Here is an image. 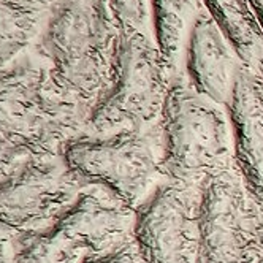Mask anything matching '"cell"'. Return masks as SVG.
<instances>
[{"label":"cell","mask_w":263,"mask_h":263,"mask_svg":"<svg viewBox=\"0 0 263 263\" xmlns=\"http://www.w3.org/2000/svg\"><path fill=\"white\" fill-rule=\"evenodd\" d=\"M0 263H11V242L2 232H0Z\"/></svg>","instance_id":"17"},{"label":"cell","mask_w":263,"mask_h":263,"mask_svg":"<svg viewBox=\"0 0 263 263\" xmlns=\"http://www.w3.org/2000/svg\"><path fill=\"white\" fill-rule=\"evenodd\" d=\"M162 179L200 187L233 166V137L223 105L201 96L178 73L157 121Z\"/></svg>","instance_id":"3"},{"label":"cell","mask_w":263,"mask_h":263,"mask_svg":"<svg viewBox=\"0 0 263 263\" xmlns=\"http://www.w3.org/2000/svg\"><path fill=\"white\" fill-rule=\"evenodd\" d=\"M24 2H27V4H30V5H33V7H36V8H40V10L45 11V13H48L49 8L54 5L55 0H24Z\"/></svg>","instance_id":"20"},{"label":"cell","mask_w":263,"mask_h":263,"mask_svg":"<svg viewBox=\"0 0 263 263\" xmlns=\"http://www.w3.org/2000/svg\"><path fill=\"white\" fill-rule=\"evenodd\" d=\"M263 211L236 166L220 170L200 185V263H252Z\"/></svg>","instance_id":"7"},{"label":"cell","mask_w":263,"mask_h":263,"mask_svg":"<svg viewBox=\"0 0 263 263\" xmlns=\"http://www.w3.org/2000/svg\"><path fill=\"white\" fill-rule=\"evenodd\" d=\"M119 27L149 30V5L147 0H108Z\"/></svg>","instance_id":"15"},{"label":"cell","mask_w":263,"mask_h":263,"mask_svg":"<svg viewBox=\"0 0 263 263\" xmlns=\"http://www.w3.org/2000/svg\"><path fill=\"white\" fill-rule=\"evenodd\" d=\"M80 263H143L134 239L121 242L118 246L99 254H89Z\"/></svg>","instance_id":"16"},{"label":"cell","mask_w":263,"mask_h":263,"mask_svg":"<svg viewBox=\"0 0 263 263\" xmlns=\"http://www.w3.org/2000/svg\"><path fill=\"white\" fill-rule=\"evenodd\" d=\"M118 33L108 0H55L32 49L54 86L90 108L108 81Z\"/></svg>","instance_id":"2"},{"label":"cell","mask_w":263,"mask_h":263,"mask_svg":"<svg viewBox=\"0 0 263 263\" xmlns=\"http://www.w3.org/2000/svg\"><path fill=\"white\" fill-rule=\"evenodd\" d=\"M61 159L84 187H96L137 208L162 181L157 124L71 138Z\"/></svg>","instance_id":"6"},{"label":"cell","mask_w":263,"mask_h":263,"mask_svg":"<svg viewBox=\"0 0 263 263\" xmlns=\"http://www.w3.org/2000/svg\"><path fill=\"white\" fill-rule=\"evenodd\" d=\"M46 14L24 0H0V65L32 49Z\"/></svg>","instance_id":"14"},{"label":"cell","mask_w":263,"mask_h":263,"mask_svg":"<svg viewBox=\"0 0 263 263\" xmlns=\"http://www.w3.org/2000/svg\"><path fill=\"white\" fill-rule=\"evenodd\" d=\"M151 35L166 61L181 73L185 36L198 13L201 0H147Z\"/></svg>","instance_id":"13"},{"label":"cell","mask_w":263,"mask_h":263,"mask_svg":"<svg viewBox=\"0 0 263 263\" xmlns=\"http://www.w3.org/2000/svg\"><path fill=\"white\" fill-rule=\"evenodd\" d=\"M242 62L213 17L201 10L185 36L181 73L197 92L220 105L229 100Z\"/></svg>","instance_id":"11"},{"label":"cell","mask_w":263,"mask_h":263,"mask_svg":"<svg viewBox=\"0 0 263 263\" xmlns=\"http://www.w3.org/2000/svg\"><path fill=\"white\" fill-rule=\"evenodd\" d=\"M225 109L233 137V160L248 192L263 211V80L241 65Z\"/></svg>","instance_id":"10"},{"label":"cell","mask_w":263,"mask_h":263,"mask_svg":"<svg viewBox=\"0 0 263 263\" xmlns=\"http://www.w3.org/2000/svg\"><path fill=\"white\" fill-rule=\"evenodd\" d=\"M89 108L54 86L33 49L0 65V175L29 159L61 157L87 132Z\"/></svg>","instance_id":"1"},{"label":"cell","mask_w":263,"mask_h":263,"mask_svg":"<svg viewBox=\"0 0 263 263\" xmlns=\"http://www.w3.org/2000/svg\"><path fill=\"white\" fill-rule=\"evenodd\" d=\"M239 61L255 68L263 59V29L248 0H201Z\"/></svg>","instance_id":"12"},{"label":"cell","mask_w":263,"mask_h":263,"mask_svg":"<svg viewBox=\"0 0 263 263\" xmlns=\"http://www.w3.org/2000/svg\"><path fill=\"white\" fill-rule=\"evenodd\" d=\"M81 189L61 157L24 160L0 175V232L13 238L42 227Z\"/></svg>","instance_id":"9"},{"label":"cell","mask_w":263,"mask_h":263,"mask_svg":"<svg viewBox=\"0 0 263 263\" xmlns=\"http://www.w3.org/2000/svg\"><path fill=\"white\" fill-rule=\"evenodd\" d=\"M198 194L162 179L137 206L132 239L143 263H200Z\"/></svg>","instance_id":"8"},{"label":"cell","mask_w":263,"mask_h":263,"mask_svg":"<svg viewBox=\"0 0 263 263\" xmlns=\"http://www.w3.org/2000/svg\"><path fill=\"white\" fill-rule=\"evenodd\" d=\"M252 11L255 13L257 20L260 23V27L263 29V0H248Z\"/></svg>","instance_id":"19"},{"label":"cell","mask_w":263,"mask_h":263,"mask_svg":"<svg viewBox=\"0 0 263 263\" xmlns=\"http://www.w3.org/2000/svg\"><path fill=\"white\" fill-rule=\"evenodd\" d=\"M135 210L84 187L42 227L10 238L11 263H80L132 239Z\"/></svg>","instance_id":"5"},{"label":"cell","mask_w":263,"mask_h":263,"mask_svg":"<svg viewBox=\"0 0 263 263\" xmlns=\"http://www.w3.org/2000/svg\"><path fill=\"white\" fill-rule=\"evenodd\" d=\"M252 263H263V217H261L260 225H258L255 251H254V261Z\"/></svg>","instance_id":"18"},{"label":"cell","mask_w":263,"mask_h":263,"mask_svg":"<svg viewBox=\"0 0 263 263\" xmlns=\"http://www.w3.org/2000/svg\"><path fill=\"white\" fill-rule=\"evenodd\" d=\"M176 74L151 32L119 27L108 81L87 112V132L157 124Z\"/></svg>","instance_id":"4"},{"label":"cell","mask_w":263,"mask_h":263,"mask_svg":"<svg viewBox=\"0 0 263 263\" xmlns=\"http://www.w3.org/2000/svg\"><path fill=\"white\" fill-rule=\"evenodd\" d=\"M255 70H257V71L260 73V77H261V80H263V59H261V61L258 62V65L255 67Z\"/></svg>","instance_id":"21"}]
</instances>
